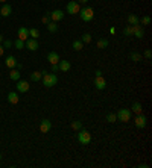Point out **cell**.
<instances>
[{
  "label": "cell",
  "mask_w": 152,
  "mask_h": 168,
  "mask_svg": "<svg viewBox=\"0 0 152 168\" xmlns=\"http://www.w3.org/2000/svg\"><path fill=\"white\" fill-rule=\"evenodd\" d=\"M43 83H44L46 88H52V86H55L58 83V76L55 73H49V74L44 73L43 74Z\"/></svg>",
  "instance_id": "1"
},
{
  "label": "cell",
  "mask_w": 152,
  "mask_h": 168,
  "mask_svg": "<svg viewBox=\"0 0 152 168\" xmlns=\"http://www.w3.org/2000/svg\"><path fill=\"white\" fill-rule=\"evenodd\" d=\"M79 14V17H81V20L82 21H85V23H90V21H93V18H94V11H93V8H82L81 11L78 12Z\"/></svg>",
  "instance_id": "2"
},
{
  "label": "cell",
  "mask_w": 152,
  "mask_h": 168,
  "mask_svg": "<svg viewBox=\"0 0 152 168\" xmlns=\"http://www.w3.org/2000/svg\"><path fill=\"white\" fill-rule=\"evenodd\" d=\"M78 141L81 142L82 146L90 144V142H91V135H90V132H88V130H85V129L78 130Z\"/></svg>",
  "instance_id": "3"
},
{
  "label": "cell",
  "mask_w": 152,
  "mask_h": 168,
  "mask_svg": "<svg viewBox=\"0 0 152 168\" xmlns=\"http://www.w3.org/2000/svg\"><path fill=\"white\" fill-rule=\"evenodd\" d=\"M116 115L119 118V121H122V123H128L131 120V111L129 109H119V112Z\"/></svg>",
  "instance_id": "4"
},
{
  "label": "cell",
  "mask_w": 152,
  "mask_h": 168,
  "mask_svg": "<svg viewBox=\"0 0 152 168\" xmlns=\"http://www.w3.org/2000/svg\"><path fill=\"white\" fill-rule=\"evenodd\" d=\"M66 11L69 12L70 15H75V14H78V12L81 11V6H79V3L78 2H75V0H71L67 3V8H66Z\"/></svg>",
  "instance_id": "5"
},
{
  "label": "cell",
  "mask_w": 152,
  "mask_h": 168,
  "mask_svg": "<svg viewBox=\"0 0 152 168\" xmlns=\"http://www.w3.org/2000/svg\"><path fill=\"white\" fill-rule=\"evenodd\" d=\"M24 47L27 50H31V52H35V50H38V43H37V40H34V38H27L24 41Z\"/></svg>",
  "instance_id": "6"
},
{
  "label": "cell",
  "mask_w": 152,
  "mask_h": 168,
  "mask_svg": "<svg viewBox=\"0 0 152 168\" xmlns=\"http://www.w3.org/2000/svg\"><path fill=\"white\" fill-rule=\"evenodd\" d=\"M29 82L27 80H17V85H15V88L18 92H27L29 91Z\"/></svg>",
  "instance_id": "7"
},
{
  "label": "cell",
  "mask_w": 152,
  "mask_h": 168,
  "mask_svg": "<svg viewBox=\"0 0 152 168\" xmlns=\"http://www.w3.org/2000/svg\"><path fill=\"white\" fill-rule=\"evenodd\" d=\"M64 11H61V9H55V11H52L50 12V18H52V21H55V23H58L61 21L62 18H64Z\"/></svg>",
  "instance_id": "8"
},
{
  "label": "cell",
  "mask_w": 152,
  "mask_h": 168,
  "mask_svg": "<svg viewBox=\"0 0 152 168\" xmlns=\"http://www.w3.org/2000/svg\"><path fill=\"white\" fill-rule=\"evenodd\" d=\"M134 123H135V126H137L139 129H145V127H146V117L141 115V114H139V115L134 118Z\"/></svg>",
  "instance_id": "9"
},
{
  "label": "cell",
  "mask_w": 152,
  "mask_h": 168,
  "mask_svg": "<svg viewBox=\"0 0 152 168\" xmlns=\"http://www.w3.org/2000/svg\"><path fill=\"white\" fill-rule=\"evenodd\" d=\"M132 35H135V38H139V40H141L145 36V30H143L141 24H134L132 26Z\"/></svg>",
  "instance_id": "10"
},
{
  "label": "cell",
  "mask_w": 152,
  "mask_h": 168,
  "mask_svg": "<svg viewBox=\"0 0 152 168\" xmlns=\"http://www.w3.org/2000/svg\"><path fill=\"white\" fill-rule=\"evenodd\" d=\"M94 86H96V90H105V86H106V80L104 79V76L94 77Z\"/></svg>",
  "instance_id": "11"
},
{
  "label": "cell",
  "mask_w": 152,
  "mask_h": 168,
  "mask_svg": "<svg viewBox=\"0 0 152 168\" xmlns=\"http://www.w3.org/2000/svg\"><path fill=\"white\" fill-rule=\"evenodd\" d=\"M11 14H12V8H11V5L5 3V5L2 6V9H0V15H2V17H9Z\"/></svg>",
  "instance_id": "12"
},
{
  "label": "cell",
  "mask_w": 152,
  "mask_h": 168,
  "mask_svg": "<svg viewBox=\"0 0 152 168\" xmlns=\"http://www.w3.org/2000/svg\"><path fill=\"white\" fill-rule=\"evenodd\" d=\"M50 129H52V123H50L49 120H43L41 124H40V130H41L43 133H47Z\"/></svg>",
  "instance_id": "13"
},
{
  "label": "cell",
  "mask_w": 152,
  "mask_h": 168,
  "mask_svg": "<svg viewBox=\"0 0 152 168\" xmlns=\"http://www.w3.org/2000/svg\"><path fill=\"white\" fill-rule=\"evenodd\" d=\"M27 38H29V29H27V27H20V29H18V40L26 41Z\"/></svg>",
  "instance_id": "14"
},
{
  "label": "cell",
  "mask_w": 152,
  "mask_h": 168,
  "mask_svg": "<svg viewBox=\"0 0 152 168\" xmlns=\"http://www.w3.org/2000/svg\"><path fill=\"white\" fill-rule=\"evenodd\" d=\"M20 76H22V73H20V70H17V68H11V71H9V79L11 80H20Z\"/></svg>",
  "instance_id": "15"
},
{
  "label": "cell",
  "mask_w": 152,
  "mask_h": 168,
  "mask_svg": "<svg viewBox=\"0 0 152 168\" xmlns=\"http://www.w3.org/2000/svg\"><path fill=\"white\" fill-rule=\"evenodd\" d=\"M47 61L50 62V64H58L59 62V56L56 52H50L49 55H47Z\"/></svg>",
  "instance_id": "16"
},
{
  "label": "cell",
  "mask_w": 152,
  "mask_h": 168,
  "mask_svg": "<svg viewBox=\"0 0 152 168\" xmlns=\"http://www.w3.org/2000/svg\"><path fill=\"white\" fill-rule=\"evenodd\" d=\"M58 67H59V71H69L70 70V62L69 61H59L58 62Z\"/></svg>",
  "instance_id": "17"
},
{
  "label": "cell",
  "mask_w": 152,
  "mask_h": 168,
  "mask_svg": "<svg viewBox=\"0 0 152 168\" xmlns=\"http://www.w3.org/2000/svg\"><path fill=\"white\" fill-rule=\"evenodd\" d=\"M15 64H17V61H15L14 56H8V58L5 59V65L8 68H15Z\"/></svg>",
  "instance_id": "18"
},
{
  "label": "cell",
  "mask_w": 152,
  "mask_h": 168,
  "mask_svg": "<svg viewBox=\"0 0 152 168\" xmlns=\"http://www.w3.org/2000/svg\"><path fill=\"white\" fill-rule=\"evenodd\" d=\"M18 100H20V99H18V94H17V92H9V94H8V101H9L11 105H17Z\"/></svg>",
  "instance_id": "19"
},
{
  "label": "cell",
  "mask_w": 152,
  "mask_h": 168,
  "mask_svg": "<svg viewBox=\"0 0 152 168\" xmlns=\"http://www.w3.org/2000/svg\"><path fill=\"white\" fill-rule=\"evenodd\" d=\"M82 47H84V43H82L81 40H75V41H73V44H71V49H73L75 52H79V50H82Z\"/></svg>",
  "instance_id": "20"
},
{
  "label": "cell",
  "mask_w": 152,
  "mask_h": 168,
  "mask_svg": "<svg viewBox=\"0 0 152 168\" xmlns=\"http://www.w3.org/2000/svg\"><path fill=\"white\" fill-rule=\"evenodd\" d=\"M131 111H132V112H135L137 115H139V114H141V112H143V106H141V103H139V101H135V103L132 105Z\"/></svg>",
  "instance_id": "21"
},
{
  "label": "cell",
  "mask_w": 152,
  "mask_h": 168,
  "mask_svg": "<svg viewBox=\"0 0 152 168\" xmlns=\"http://www.w3.org/2000/svg\"><path fill=\"white\" fill-rule=\"evenodd\" d=\"M47 30L50 32V34H55L56 30H58V24L55 21H50V23H47Z\"/></svg>",
  "instance_id": "22"
},
{
  "label": "cell",
  "mask_w": 152,
  "mask_h": 168,
  "mask_svg": "<svg viewBox=\"0 0 152 168\" xmlns=\"http://www.w3.org/2000/svg\"><path fill=\"white\" fill-rule=\"evenodd\" d=\"M128 23L134 26V24H139V23H140V20H139V17H137V15H134V14H129V15H128Z\"/></svg>",
  "instance_id": "23"
},
{
  "label": "cell",
  "mask_w": 152,
  "mask_h": 168,
  "mask_svg": "<svg viewBox=\"0 0 152 168\" xmlns=\"http://www.w3.org/2000/svg\"><path fill=\"white\" fill-rule=\"evenodd\" d=\"M43 77V71H34L32 74H31V79L34 80V82H38V80H41Z\"/></svg>",
  "instance_id": "24"
},
{
  "label": "cell",
  "mask_w": 152,
  "mask_h": 168,
  "mask_svg": "<svg viewBox=\"0 0 152 168\" xmlns=\"http://www.w3.org/2000/svg\"><path fill=\"white\" fill-rule=\"evenodd\" d=\"M108 40H105V38H101L99 41H97V49H106L108 47Z\"/></svg>",
  "instance_id": "25"
},
{
  "label": "cell",
  "mask_w": 152,
  "mask_h": 168,
  "mask_svg": "<svg viewBox=\"0 0 152 168\" xmlns=\"http://www.w3.org/2000/svg\"><path fill=\"white\" fill-rule=\"evenodd\" d=\"M29 36H31V38H34V40H37V38L40 36V30L35 29V27H34V29H29Z\"/></svg>",
  "instance_id": "26"
},
{
  "label": "cell",
  "mask_w": 152,
  "mask_h": 168,
  "mask_svg": "<svg viewBox=\"0 0 152 168\" xmlns=\"http://www.w3.org/2000/svg\"><path fill=\"white\" fill-rule=\"evenodd\" d=\"M129 58H131V61H134V62H140L141 61V55L135 53V52H132V53L129 55Z\"/></svg>",
  "instance_id": "27"
},
{
  "label": "cell",
  "mask_w": 152,
  "mask_h": 168,
  "mask_svg": "<svg viewBox=\"0 0 152 168\" xmlns=\"http://www.w3.org/2000/svg\"><path fill=\"white\" fill-rule=\"evenodd\" d=\"M106 121H108V123H116V121H117V115H116V114H113V112H111V114H108V115H106Z\"/></svg>",
  "instance_id": "28"
},
{
  "label": "cell",
  "mask_w": 152,
  "mask_h": 168,
  "mask_svg": "<svg viewBox=\"0 0 152 168\" xmlns=\"http://www.w3.org/2000/svg\"><path fill=\"white\" fill-rule=\"evenodd\" d=\"M81 41L84 43V44H88V43H91V35L90 34H84L81 38Z\"/></svg>",
  "instance_id": "29"
},
{
  "label": "cell",
  "mask_w": 152,
  "mask_h": 168,
  "mask_svg": "<svg viewBox=\"0 0 152 168\" xmlns=\"http://www.w3.org/2000/svg\"><path fill=\"white\" fill-rule=\"evenodd\" d=\"M71 129H73V130H76V132H78V130H81V129H82V121H73V123H71Z\"/></svg>",
  "instance_id": "30"
},
{
  "label": "cell",
  "mask_w": 152,
  "mask_h": 168,
  "mask_svg": "<svg viewBox=\"0 0 152 168\" xmlns=\"http://www.w3.org/2000/svg\"><path fill=\"white\" fill-rule=\"evenodd\" d=\"M123 35H125V36H131V35H132V26H131V24H128V26L123 29Z\"/></svg>",
  "instance_id": "31"
},
{
  "label": "cell",
  "mask_w": 152,
  "mask_h": 168,
  "mask_svg": "<svg viewBox=\"0 0 152 168\" xmlns=\"http://www.w3.org/2000/svg\"><path fill=\"white\" fill-rule=\"evenodd\" d=\"M14 45H15V49L22 50V49H24V41H23V40H17V41L14 43Z\"/></svg>",
  "instance_id": "32"
},
{
  "label": "cell",
  "mask_w": 152,
  "mask_h": 168,
  "mask_svg": "<svg viewBox=\"0 0 152 168\" xmlns=\"http://www.w3.org/2000/svg\"><path fill=\"white\" fill-rule=\"evenodd\" d=\"M14 44L11 40H3V43H2V45H3V49H11V45Z\"/></svg>",
  "instance_id": "33"
},
{
  "label": "cell",
  "mask_w": 152,
  "mask_h": 168,
  "mask_svg": "<svg viewBox=\"0 0 152 168\" xmlns=\"http://www.w3.org/2000/svg\"><path fill=\"white\" fill-rule=\"evenodd\" d=\"M141 23H143V26H148V24H151V17H149V15H145V17L141 18Z\"/></svg>",
  "instance_id": "34"
},
{
  "label": "cell",
  "mask_w": 152,
  "mask_h": 168,
  "mask_svg": "<svg viewBox=\"0 0 152 168\" xmlns=\"http://www.w3.org/2000/svg\"><path fill=\"white\" fill-rule=\"evenodd\" d=\"M41 21L44 23V24H47V23L52 21V18H50V12H49V14H46V15H44V17L41 18Z\"/></svg>",
  "instance_id": "35"
},
{
  "label": "cell",
  "mask_w": 152,
  "mask_h": 168,
  "mask_svg": "<svg viewBox=\"0 0 152 168\" xmlns=\"http://www.w3.org/2000/svg\"><path fill=\"white\" fill-rule=\"evenodd\" d=\"M52 71H53V73H56V71H59V67H58V64H52Z\"/></svg>",
  "instance_id": "36"
},
{
  "label": "cell",
  "mask_w": 152,
  "mask_h": 168,
  "mask_svg": "<svg viewBox=\"0 0 152 168\" xmlns=\"http://www.w3.org/2000/svg\"><path fill=\"white\" fill-rule=\"evenodd\" d=\"M151 56H152L151 50H146V52H145V58H146V59H151Z\"/></svg>",
  "instance_id": "37"
},
{
  "label": "cell",
  "mask_w": 152,
  "mask_h": 168,
  "mask_svg": "<svg viewBox=\"0 0 152 168\" xmlns=\"http://www.w3.org/2000/svg\"><path fill=\"white\" fill-rule=\"evenodd\" d=\"M94 76H96V77L102 76V71H101V70H96V71H94Z\"/></svg>",
  "instance_id": "38"
},
{
  "label": "cell",
  "mask_w": 152,
  "mask_h": 168,
  "mask_svg": "<svg viewBox=\"0 0 152 168\" xmlns=\"http://www.w3.org/2000/svg\"><path fill=\"white\" fill-rule=\"evenodd\" d=\"M3 53H5V49H3V45L0 44V56H3Z\"/></svg>",
  "instance_id": "39"
},
{
  "label": "cell",
  "mask_w": 152,
  "mask_h": 168,
  "mask_svg": "<svg viewBox=\"0 0 152 168\" xmlns=\"http://www.w3.org/2000/svg\"><path fill=\"white\" fill-rule=\"evenodd\" d=\"M110 34H111V35L116 34V27H111V29H110Z\"/></svg>",
  "instance_id": "40"
},
{
  "label": "cell",
  "mask_w": 152,
  "mask_h": 168,
  "mask_svg": "<svg viewBox=\"0 0 152 168\" xmlns=\"http://www.w3.org/2000/svg\"><path fill=\"white\" fill-rule=\"evenodd\" d=\"M88 0H78V3H87Z\"/></svg>",
  "instance_id": "41"
},
{
  "label": "cell",
  "mask_w": 152,
  "mask_h": 168,
  "mask_svg": "<svg viewBox=\"0 0 152 168\" xmlns=\"http://www.w3.org/2000/svg\"><path fill=\"white\" fill-rule=\"evenodd\" d=\"M3 40H5V38H3V35H0V44L3 43Z\"/></svg>",
  "instance_id": "42"
},
{
  "label": "cell",
  "mask_w": 152,
  "mask_h": 168,
  "mask_svg": "<svg viewBox=\"0 0 152 168\" xmlns=\"http://www.w3.org/2000/svg\"><path fill=\"white\" fill-rule=\"evenodd\" d=\"M5 2H6V0H0V3H5Z\"/></svg>",
  "instance_id": "43"
},
{
  "label": "cell",
  "mask_w": 152,
  "mask_h": 168,
  "mask_svg": "<svg viewBox=\"0 0 152 168\" xmlns=\"http://www.w3.org/2000/svg\"><path fill=\"white\" fill-rule=\"evenodd\" d=\"M0 161H2V155H0Z\"/></svg>",
  "instance_id": "44"
}]
</instances>
